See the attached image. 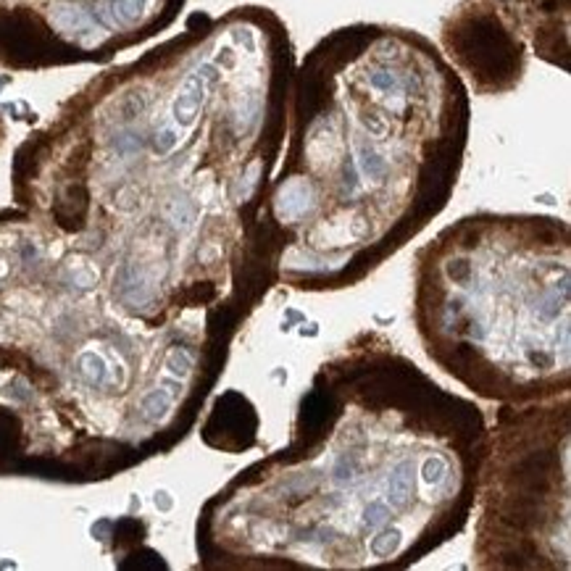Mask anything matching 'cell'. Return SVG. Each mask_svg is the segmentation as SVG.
I'll return each mask as SVG.
<instances>
[{"instance_id": "cell-1", "label": "cell", "mask_w": 571, "mask_h": 571, "mask_svg": "<svg viewBox=\"0 0 571 571\" xmlns=\"http://www.w3.org/2000/svg\"><path fill=\"white\" fill-rule=\"evenodd\" d=\"M50 18L58 29L64 32H72V35H84V32H92L95 29V18L82 11L79 6H72V3H58L50 11Z\"/></svg>"}]
</instances>
